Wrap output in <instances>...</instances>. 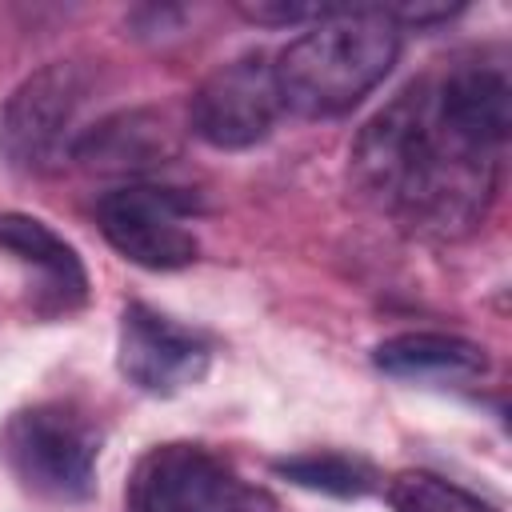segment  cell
<instances>
[{
  "label": "cell",
  "instance_id": "obj_14",
  "mask_svg": "<svg viewBox=\"0 0 512 512\" xmlns=\"http://www.w3.org/2000/svg\"><path fill=\"white\" fill-rule=\"evenodd\" d=\"M388 504L396 512H500L496 504L480 500L476 492H468L436 472H420V468H408L388 480Z\"/></svg>",
  "mask_w": 512,
  "mask_h": 512
},
{
  "label": "cell",
  "instance_id": "obj_11",
  "mask_svg": "<svg viewBox=\"0 0 512 512\" xmlns=\"http://www.w3.org/2000/svg\"><path fill=\"white\" fill-rule=\"evenodd\" d=\"M440 116L480 148L504 152L512 132V84L496 64H456L432 80Z\"/></svg>",
  "mask_w": 512,
  "mask_h": 512
},
{
  "label": "cell",
  "instance_id": "obj_3",
  "mask_svg": "<svg viewBox=\"0 0 512 512\" xmlns=\"http://www.w3.org/2000/svg\"><path fill=\"white\" fill-rule=\"evenodd\" d=\"M0 460L32 496L84 504L96 492L100 428L72 404H32L4 420Z\"/></svg>",
  "mask_w": 512,
  "mask_h": 512
},
{
  "label": "cell",
  "instance_id": "obj_6",
  "mask_svg": "<svg viewBox=\"0 0 512 512\" xmlns=\"http://www.w3.org/2000/svg\"><path fill=\"white\" fill-rule=\"evenodd\" d=\"M192 212H200V200L164 184H124L96 200L104 240L128 264L148 272H176L200 256V240L188 228Z\"/></svg>",
  "mask_w": 512,
  "mask_h": 512
},
{
  "label": "cell",
  "instance_id": "obj_4",
  "mask_svg": "<svg viewBox=\"0 0 512 512\" xmlns=\"http://www.w3.org/2000/svg\"><path fill=\"white\" fill-rule=\"evenodd\" d=\"M124 512H276V500L204 444L172 440L136 460Z\"/></svg>",
  "mask_w": 512,
  "mask_h": 512
},
{
  "label": "cell",
  "instance_id": "obj_7",
  "mask_svg": "<svg viewBox=\"0 0 512 512\" xmlns=\"http://www.w3.org/2000/svg\"><path fill=\"white\" fill-rule=\"evenodd\" d=\"M280 112L284 104L272 60L264 52H244L196 84L188 100V128L208 148L240 152L260 144L276 128Z\"/></svg>",
  "mask_w": 512,
  "mask_h": 512
},
{
  "label": "cell",
  "instance_id": "obj_13",
  "mask_svg": "<svg viewBox=\"0 0 512 512\" xmlns=\"http://www.w3.org/2000/svg\"><path fill=\"white\" fill-rule=\"evenodd\" d=\"M272 472L280 480L296 484V488L340 496V500L368 496L380 484L376 464L364 460V456H356V452H300V456H280V460H272Z\"/></svg>",
  "mask_w": 512,
  "mask_h": 512
},
{
  "label": "cell",
  "instance_id": "obj_10",
  "mask_svg": "<svg viewBox=\"0 0 512 512\" xmlns=\"http://www.w3.org/2000/svg\"><path fill=\"white\" fill-rule=\"evenodd\" d=\"M180 152L176 128L156 108H124L92 128H84L72 144V156L80 168L100 176H136L168 164Z\"/></svg>",
  "mask_w": 512,
  "mask_h": 512
},
{
  "label": "cell",
  "instance_id": "obj_15",
  "mask_svg": "<svg viewBox=\"0 0 512 512\" xmlns=\"http://www.w3.org/2000/svg\"><path fill=\"white\" fill-rule=\"evenodd\" d=\"M236 12L252 24H304V20H324L332 8L324 4H284V0H268V4H236Z\"/></svg>",
  "mask_w": 512,
  "mask_h": 512
},
{
  "label": "cell",
  "instance_id": "obj_5",
  "mask_svg": "<svg viewBox=\"0 0 512 512\" xmlns=\"http://www.w3.org/2000/svg\"><path fill=\"white\" fill-rule=\"evenodd\" d=\"M88 100V72L72 60H52L24 76L0 108V156L16 172H52L72 156L76 120Z\"/></svg>",
  "mask_w": 512,
  "mask_h": 512
},
{
  "label": "cell",
  "instance_id": "obj_1",
  "mask_svg": "<svg viewBox=\"0 0 512 512\" xmlns=\"http://www.w3.org/2000/svg\"><path fill=\"white\" fill-rule=\"evenodd\" d=\"M348 176L408 236L460 240L496 200L500 152L460 136L440 116L432 80H412L356 132Z\"/></svg>",
  "mask_w": 512,
  "mask_h": 512
},
{
  "label": "cell",
  "instance_id": "obj_8",
  "mask_svg": "<svg viewBox=\"0 0 512 512\" xmlns=\"http://www.w3.org/2000/svg\"><path fill=\"white\" fill-rule=\"evenodd\" d=\"M208 364H212V344L204 332L176 324L172 316L148 304H128L120 312L116 368L132 388L148 396H176L200 384Z\"/></svg>",
  "mask_w": 512,
  "mask_h": 512
},
{
  "label": "cell",
  "instance_id": "obj_12",
  "mask_svg": "<svg viewBox=\"0 0 512 512\" xmlns=\"http://www.w3.org/2000/svg\"><path fill=\"white\" fill-rule=\"evenodd\" d=\"M372 364L396 380L464 384L488 372V352L456 332H396L372 348Z\"/></svg>",
  "mask_w": 512,
  "mask_h": 512
},
{
  "label": "cell",
  "instance_id": "obj_2",
  "mask_svg": "<svg viewBox=\"0 0 512 512\" xmlns=\"http://www.w3.org/2000/svg\"><path fill=\"white\" fill-rule=\"evenodd\" d=\"M400 32L388 8H332L276 56L280 104L308 120L352 112L396 68Z\"/></svg>",
  "mask_w": 512,
  "mask_h": 512
},
{
  "label": "cell",
  "instance_id": "obj_9",
  "mask_svg": "<svg viewBox=\"0 0 512 512\" xmlns=\"http://www.w3.org/2000/svg\"><path fill=\"white\" fill-rule=\"evenodd\" d=\"M0 252L24 268L36 316H68L88 304V268L80 252L28 212H0Z\"/></svg>",
  "mask_w": 512,
  "mask_h": 512
}]
</instances>
